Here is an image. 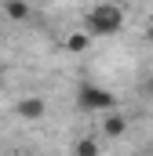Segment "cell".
Masks as SVG:
<instances>
[{
	"label": "cell",
	"instance_id": "3957f363",
	"mask_svg": "<svg viewBox=\"0 0 153 156\" xmlns=\"http://www.w3.org/2000/svg\"><path fill=\"white\" fill-rule=\"evenodd\" d=\"M15 113H18V120H44L47 116V98H40V94H26V98H18L15 102Z\"/></svg>",
	"mask_w": 153,
	"mask_h": 156
},
{
	"label": "cell",
	"instance_id": "9c48e42d",
	"mask_svg": "<svg viewBox=\"0 0 153 156\" xmlns=\"http://www.w3.org/2000/svg\"><path fill=\"white\" fill-rule=\"evenodd\" d=\"M0 87H4V69H0Z\"/></svg>",
	"mask_w": 153,
	"mask_h": 156
},
{
	"label": "cell",
	"instance_id": "5b68a950",
	"mask_svg": "<svg viewBox=\"0 0 153 156\" xmlns=\"http://www.w3.org/2000/svg\"><path fill=\"white\" fill-rule=\"evenodd\" d=\"M4 11H7L11 22H26V18H29V4H26V0H7Z\"/></svg>",
	"mask_w": 153,
	"mask_h": 156
},
{
	"label": "cell",
	"instance_id": "52a82bcc",
	"mask_svg": "<svg viewBox=\"0 0 153 156\" xmlns=\"http://www.w3.org/2000/svg\"><path fill=\"white\" fill-rule=\"evenodd\" d=\"M88 44H91V37H88V33H69V37H66V51L80 55V51H88Z\"/></svg>",
	"mask_w": 153,
	"mask_h": 156
},
{
	"label": "cell",
	"instance_id": "30bf717a",
	"mask_svg": "<svg viewBox=\"0 0 153 156\" xmlns=\"http://www.w3.org/2000/svg\"><path fill=\"white\" fill-rule=\"evenodd\" d=\"M139 156H153V153H139Z\"/></svg>",
	"mask_w": 153,
	"mask_h": 156
},
{
	"label": "cell",
	"instance_id": "6da1fadb",
	"mask_svg": "<svg viewBox=\"0 0 153 156\" xmlns=\"http://www.w3.org/2000/svg\"><path fill=\"white\" fill-rule=\"evenodd\" d=\"M124 29V11L117 4H95L88 11V37H117Z\"/></svg>",
	"mask_w": 153,
	"mask_h": 156
},
{
	"label": "cell",
	"instance_id": "277c9868",
	"mask_svg": "<svg viewBox=\"0 0 153 156\" xmlns=\"http://www.w3.org/2000/svg\"><path fill=\"white\" fill-rule=\"evenodd\" d=\"M124 131H128V120L120 116V113H106V120H102V134H106V138H124Z\"/></svg>",
	"mask_w": 153,
	"mask_h": 156
},
{
	"label": "cell",
	"instance_id": "ba28073f",
	"mask_svg": "<svg viewBox=\"0 0 153 156\" xmlns=\"http://www.w3.org/2000/svg\"><path fill=\"white\" fill-rule=\"evenodd\" d=\"M139 94H142V98H153V76H146L139 83Z\"/></svg>",
	"mask_w": 153,
	"mask_h": 156
},
{
	"label": "cell",
	"instance_id": "7c38bea8",
	"mask_svg": "<svg viewBox=\"0 0 153 156\" xmlns=\"http://www.w3.org/2000/svg\"><path fill=\"white\" fill-rule=\"evenodd\" d=\"M0 40H4V33H0Z\"/></svg>",
	"mask_w": 153,
	"mask_h": 156
},
{
	"label": "cell",
	"instance_id": "8fae6325",
	"mask_svg": "<svg viewBox=\"0 0 153 156\" xmlns=\"http://www.w3.org/2000/svg\"><path fill=\"white\" fill-rule=\"evenodd\" d=\"M150 44H153V29H150Z\"/></svg>",
	"mask_w": 153,
	"mask_h": 156
},
{
	"label": "cell",
	"instance_id": "8992f818",
	"mask_svg": "<svg viewBox=\"0 0 153 156\" xmlns=\"http://www.w3.org/2000/svg\"><path fill=\"white\" fill-rule=\"evenodd\" d=\"M73 156H99V138H76Z\"/></svg>",
	"mask_w": 153,
	"mask_h": 156
},
{
	"label": "cell",
	"instance_id": "7a4b0ae2",
	"mask_svg": "<svg viewBox=\"0 0 153 156\" xmlns=\"http://www.w3.org/2000/svg\"><path fill=\"white\" fill-rule=\"evenodd\" d=\"M76 105L84 109V113H110L117 105L113 91L110 87H99V83H80L76 87Z\"/></svg>",
	"mask_w": 153,
	"mask_h": 156
}]
</instances>
